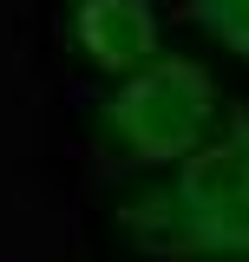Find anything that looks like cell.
<instances>
[{"label":"cell","instance_id":"cell-1","mask_svg":"<svg viewBox=\"0 0 249 262\" xmlns=\"http://www.w3.org/2000/svg\"><path fill=\"white\" fill-rule=\"evenodd\" d=\"M118 229L171 262H249V118L118 203Z\"/></svg>","mask_w":249,"mask_h":262},{"label":"cell","instance_id":"cell-3","mask_svg":"<svg viewBox=\"0 0 249 262\" xmlns=\"http://www.w3.org/2000/svg\"><path fill=\"white\" fill-rule=\"evenodd\" d=\"M66 33L79 46V59L105 72V79H125L144 59H157V7L151 0H72L66 7Z\"/></svg>","mask_w":249,"mask_h":262},{"label":"cell","instance_id":"cell-4","mask_svg":"<svg viewBox=\"0 0 249 262\" xmlns=\"http://www.w3.org/2000/svg\"><path fill=\"white\" fill-rule=\"evenodd\" d=\"M190 13H197V27L210 33L223 53L249 59V0H190Z\"/></svg>","mask_w":249,"mask_h":262},{"label":"cell","instance_id":"cell-2","mask_svg":"<svg viewBox=\"0 0 249 262\" xmlns=\"http://www.w3.org/2000/svg\"><path fill=\"white\" fill-rule=\"evenodd\" d=\"M223 92L210 66L184 53H157L138 72H125L98 105V144L118 170H177L190 151L217 138Z\"/></svg>","mask_w":249,"mask_h":262}]
</instances>
